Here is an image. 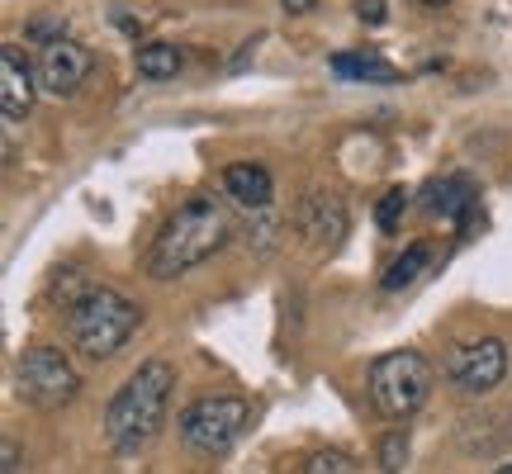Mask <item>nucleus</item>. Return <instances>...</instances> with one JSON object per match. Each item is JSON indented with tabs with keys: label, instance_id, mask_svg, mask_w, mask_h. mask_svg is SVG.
Here are the masks:
<instances>
[{
	"label": "nucleus",
	"instance_id": "4",
	"mask_svg": "<svg viewBox=\"0 0 512 474\" xmlns=\"http://www.w3.org/2000/svg\"><path fill=\"white\" fill-rule=\"evenodd\" d=\"M432 380L437 375H432L427 356H418V351H384V356L370 361V403L380 408L384 418L403 422L427 403Z\"/></svg>",
	"mask_w": 512,
	"mask_h": 474
},
{
	"label": "nucleus",
	"instance_id": "2",
	"mask_svg": "<svg viewBox=\"0 0 512 474\" xmlns=\"http://www.w3.org/2000/svg\"><path fill=\"white\" fill-rule=\"evenodd\" d=\"M176 389V370L166 361H143L105 408V437L119 456H138L147 441L162 432L166 422V403Z\"/></svg>",
	"mask_w": 512,
	"mask_h": 474
},
{
	"label": "nucleus",
	"instance_id": "8",
	"mask_svg": "<svg viewBox=\"0 0 512 474\" xmlns=\"http://www.w3.org/2000/svg\"><path fill=\"white\" fill-rule=\"evenodd\" d=\"M95 67V53L76 38H48L38 53V86L48 95H72Z\"/></svg>",
	"mask_w": 512,
	"mask_h": 474
},
{
	"label": "nucleus",
	"instance_id": "5",
	"mask_svg": "<svg viewBox=\"0 0 512 474\" xmlns=\"http://www.w3.org/2000/svg\"><path fill=\"white\" fill-rule=\"evenodd\" d=\"M242 427H247V403L233 399V394H214V399H200L185 408L181 418V441L195 451V456H228L238 446Z\"/></svg>",
	"mask_w": 512,
	"mask_h": 474
},
{
	"label": "nucleus",
	"instance_id": "1",
	"mask_svg": "<svg viewBox=\"0 0 512 474\" xmlns=\"http://www.w3.org/2000/svg\"><path fill=\"white\" fill-rule=\"evenodd\" d=\"M228 237H233V223H228V209L219 200H185L162 223V233L152 237L147 275L152 280H176V275L195 271L200 261H209Z\"/></svg>",
	"mask_w": 512,
	"mask_h": 474
},
{
	"label": "nucleus",
	"instance_id": "22",
	"mask_svg": "<svg viewBox=\"0 0 512 474\" xmlns=\"http://www.w3.org/2000/svg\"><path fill=\"white\" fill-rule=\"evenodd\" d=\"M413 5H422V10H441V5H451V0H413Z\"/></svg>",
	"mask_w": 512,
	"mask_h": 474
},
{
	"label": "nucleus",
	"instance_id": "3",
	"mask_svg": "<svg viewBox=\"0 0 512 474\" xmlns=\"http://www.w3.org/2000/svg\"><path fill=\"white\" fill-rule=\"evenodd\" d=\"M67 313H72L67 323H72L76 351L91 356V361H110L143 323V309L133 299H124L119 290H110V285H91Z\"/></svg>",
	"mask_w": 512,
	"mask_h": 474
},
{
	"label": "nucleus",
	"instance_id": "18",
	"mask_svg": "<svg viewBox=\"0 0 512 474\" xmlns=\"http://www.w3.org/2000/svg\"><path fill=\"white\" fill-rule=\"evenodd\" d=\"M304 474H356V465H351V456H342V451H318V456L304 465Z\"/></svg>",
	"mask_w": 512,
	"mask_h": 474
},
{
	"label": "nucleus",
	"instance_id": "7",
	"mask_svg": "<svg viewBox=\"0 0 512 474\" xmlns=\"http://www.w3.org/2000/svg\"><path fill=\"white\" fill-rule=\"evenodd\" d=\"M441 375H446L451 389H460V394H489V389H498L503 375H508V347H503L498 337L460 342V347L446 356Z\"/></svg>",
	"mask_w": 512,
	"mask_h": 474
},
{
	"label": "nucleus",
	"instance_id": "6",
	"mask_svg": "<svg viewBox=\"0 0 512 474\" xmlns=\"http://www.w3.org/2000/svg\"><path fill=\"white\" fill-rule=\"evenodd\" d=\"M76 389H81V375L67 361V351H57V347L24 351V361H19V394L34 403V408L57 413V408H67L76 399Z\"/></svg>",
	"mask_w": 512,
	"mask_h": 474
},
{
	"label": "nucleus",
	"instance_id": "23",
	"mask_svg": "<svg viewBox=\"0 0 512 474\" xmlns=\"http://www.w3.org/2000/svg\"><path fill=\"white\" fill-rule=\"evenodd\" d=\"M498 474H512V460H508V465H503V470H498Z\"/></svg>",
	"mask_w": 512,
	"mask_h": 474
},
{
	"label": "nucleus",
	"instance_id": "16",
	"mask_svg": "<svg viewBox=\"0 0 512 474\" xmlns=\"http://www.w3.org/2000/svg\"><path fill=\"white\" fill-rule=\"evenodd\" d=\"M403 465H408V432L394 427V432H384L380 437V470L384 474H403Z\"/></svg>",
	"mask_w": 512,
	"mask_h": 474
},
{
	"label": "nucleus",
	"instance_id": "11",
	"mask_svg": "<svg viewBox=\"0 0 512 474\" xmlns=\"http://www.w3.org/2000/svg\"><path fill=\"white\" fill-rule=\"evenodd\" d=\"M479 204V190L470 176H441V181L427 185V209L437 214V219L456 223V228H465L470 223V214H475Z\"/></svg>",
	"mask_w": 512,
	"mask_h": 474
},
{
	"label": "nucleus",
	"instance_id": "21",
	"mask_svg": "<svg viewBox=\"0 0 512 474\" xmlns=\"http://www.w3.org/2000/svg\"><path fill=\"white\" fill-rule=\"evenodd\" d=\"M280 5H285L290 15H309V10H313V5H318V0H280Z\"/></svg>",
	"mask_w": 512,
	"mask_h": 474
},
{
	"label": "nucleus",
	"instance_id": "10",
	"mask_svg": "<svg viewBox=\"0 0 512 474\" xmlns=\"http://www.w3.org/2000/svg\"><path fill=\"white\" fill-rule=\"evenodd\" d=\"M0 110H5L10 124L34 110V72H29V62H24L15 43L0 48Z\"/></svg>",
	"mask_w": 512,
	"mask_h": 474
},
{
	"label": "nucleus",
	"instance_id": "15",
	"mask_svg": "<svg viewBox=\"0 0 512 474\" xmlns=\"http://www.w3.org/2000/svg\"><path fill=\"white\" fill-rule=\"evenodd\" d=\"M427 261H432L427 242H413V247H408V252H403L399 261L389 266V271H384V290H403L408 280H418V271L427 266Z\"/></svg>",
	"mask_w": 512,
	"mask_h": 474
},
{
	"label": "nucleus",
	"instance_id": "13",
	"mask_svg": "<svg viewBox=\"0 0 512 474\" xmlns=\"http://www.w3.org/2000/svg\"><path fill=\"white\" fill-rule=\"evenodd\" d=\"M332 76H342V81H399V67L375 53H337Z\"/></svg>",
	"mask_w": 512,
	"mask_h": 474
},
{
	"label": "nucleus",
	"instance_id": "12",
	"mask_svg": "<svg viewBox=\"0 0 512 474\" xmlns=\"http://www.w3.org/2000/svg\"><path fill=\"white\" fill-rule=\"evenodd\" d=\"M223 190H228V200H238L242 209H271V171L256 162H233L223 171Z\"/></svg>",
	"mask_w": 512,
	"mask_h": 474
},
{
	"label": "nucleus",
	"instance_id": "14",
	"mask_svg": "<svg viewBox=\"0 0 512 474\" xmlns=\"http://www.w3.org/2000/svg\"><path fill=\"white\" fill-rule=\"evenodd\" d=\"M181 72V48H171V43H143L138 48V76L147 81H166V76Z\"/></svg>",
	"mask_w": 512,
	"mask_h": 474
},
{
	"label": "nucleus",
	"instance_id": "20",
	"mask_svg": "<svg viewBox=\"0 0 512 474\" xmlns=\"http://www.w3.org/2000/svg\"><path fill=\"white\" fill-rule=\"evenodd\" d=\"M5 474H19V446L5 441Z\"/></svg>",
	"mask_w": 512,
	"mask_h": 474
},
{
	"label": "nucleus",
	"instance_id": "19",
	"mask_svg": "<svg viewBox=\"0 0 512 474\" xmlns=\"http://www.w3.org/2000/svg\"><path fill=\"white\" fill-rule=\"evenodd\" d=\"M356 15H361V24H384L389 10H384V0H356Z\"/></svg>",
	"mask_w": 512,
	"mask_h": 474
},
{
	"label": "nucleus",
	"instance_id": "17",
	"mask_svg": "<svg viewBox=\"0 0 512 474\" xmlns=\"http://www.w3.org/2000/svg\"><path fill=\"white\" fill-rule=\"evenodd\" d=\"M403 214H408V190H403V185H394V190L380 200V209H375V223H380L384 233H394Z\"/></svg>",
	"mask_w": 512,
	"mask_h": 474
},
{
	"label": "nucleus",
	"instance_id": "9",
	"mask_svg": "<svg viewBox=\"0 0 512 474\" xmlns=\"http://www.w3.org/2000/svg\"><path fill=\"white\" fill-rule=\"evenodd\" d=\"M294 223H299V233L309 237L313 247H337L347 237V204L328 195V190H313L309 200H299Z\"/></svg>",
	"mask_w": 512,
	"mask_h": 474
}]
</instances>
